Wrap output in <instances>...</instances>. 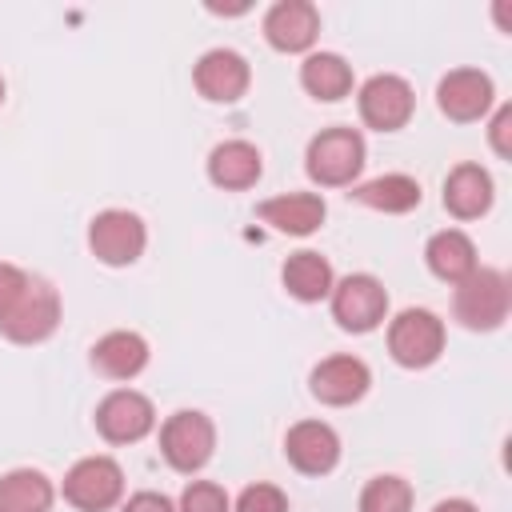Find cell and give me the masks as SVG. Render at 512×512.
Instances as JSON below:
<instances>
[{
    "mask_svg": "<svg viewBox=\"0 0 512 512\" xmlns=\"http://www.w3.org/2000/svg\"><path fill=\"white\" fill-rule=\"evenodd\" d=\"M304 168L324 188L352 184L360 176V168H364V136L356 128H324V132H316L308 140Z\"/></svg>",
    "mask_w": 512,
    "mask_h": 512,
    "instance_id": "1",
    "label": "cell"
},
{
    "mask_svg": "<svg viewBox=\"0 0 512 512\" xmlns=\"http://www.w3.org/2000/svg\"><path fill=\"white\" fill-rule=\"evenodd\" d=\"M508 300H512V292H508L504 272H496V268H476V272H468V276L456 284L452 312H456V320H460L464 328H472V332H492V328L504 324Z\"/></svg>",
    "mask_w": 512,
    "mask_h": 512,
    "instance_id": "2",
    "label": "cell"
},
{
    "mask_svg": "<svg viewBox=\"0 0 512 512\" xmlns=\"http://www.w3.org/2000/svg\"><path fill=\"white\" fill-rule=\"evenodd\" d=\"M212 448H216V428L204 412L196 408H184V412H172L160 428V452L164 460L176 468V472H196L212 460Z\"/></svg>",
    "mask_w": 512,
    "mask_h": 512,
    "instance_id": "3",
    "label": "cell"
},
{
    "mask_svg": "<svg viewBox=\"0 0 512 512\" xmlns=\"http://www.w3.org/2000/svg\"><path fill=\"white\" fill-rule=\"evenodd\" d=\"M56 324H60V296L40 276H32L24 296L8 308V316H0V332L16 344H40L56 332Z\"/></svg>",
    "mask_w": 512,
    "mask_h": 512,
    "instance_id": "4",
    "label": "cell"
},
{
    "mask_svg": "<svg viewBox=\"0 0 512 512\" xmlns=\"http://www.w3.org/2000/svg\"><path fill=\"white\" fill-rule=\"evenodd\" d=\"M444 348V324L428 308H404L388 324V352L404 368H428Z\"/></svg>",
    "mask_w": 512,
    "mask_h": 512,
    "instance_id": "5",
    "label": "cell"
},
{
    "mask_svg": "<svg viewBox=\"0 0 512 512\" xmlns=\"http://www.w3.org/2000/svg\"><path fill=\"white\" fill-rule=\"evenodd\" d=\"M120 492H124V472L112 456H84L64 476V500L80 512H104L120 500Z\"/></svg>",
    "mask_w": 512,
    "mask_h": 512,
    "instance_id": "6",
    "label": "cell"
},
{
    "mask_svg": "<svg viewBox=\"0 0 512 512\" xmlns=\"http://www.w3.org/2000/svg\"><path fill=\"white\" fill-rule=\"evenodd\" d=\"M332 316L344 332H372L388 312V292L376 276L352 272L340 284H332Z\"/></svg>",
    "mask_w": 512,
    "mask_h": 512,
    "instance_id": "7",
    "label": "cell"
},
{
    "mask_svg": "<svg viewBox=\"0 0 512 512\" xmlns=\"http://www.w3.org/2000/svg\"><path fill=\"white\" fill-rule=\"evenodd\" d=\"M144 244H148V232H144V220L136 212L108 208L88 224V248L96 252V260H104L112 268L140 260Z\"/></svg>",
    "mask_w": 512,
    "mask_h": 512,
    "instance_id": "8",
    "label": "cell"
},
{
    "mask_svg": "<svg viewBox=\"0 0 512 512\" xmlns=\"http://www.w3.org/2000/svg\"><path fill=\"white\" fill-rule=\"evenodd\" d=\"M356 104H360V120H364L368 128H376V132H396V128L408 124L416 96H412V84H408V80H400V76H392V72H380V76L364 80Z\"/></svg>",
    "mask_w": 512,
    "mask_h": 512,
    "instance_id": "9",
    "label": "cell"
},
{
    "mask_svg": "<svg viewBox=\"0 0 512 512\" xmlns=\"http://www.w3.org/2000/svg\"><path fill=\"white\" fill-rule=\"evenodd\" d=\"M152 424H156L152 400L132 392V388L108 392L100 400V408H96V428H100V436L108 444H136V440H144L152 432Z\"/></svg>",
    "mask_w": 512,
    "mask_h": 512,
    "instance_id": "10",
    "label": "cell"
},
{
    "mask_svg": "<svg viewBox=\"0 0 512 512\" xmlns=\"http://www.w3.org/2000/svg\"><path fill=\"white\" fill-rule=\"evenodd\" d=\"M192 80H196V88H200L204 100L232 104V100H240V96L248 92L252 72H248V60H244L240 52H232V48H212V52H204V56L196 60Z\"/></svg>",
    "mask_w": 512,
    "mask_h": 512,
    "instance_id": "11",
    "label": "cell"
},
{
    "mask_svg": "<svg viewBox=\"0 0 512 512\" xmlns=\"http://www.w3.org/2000/svg\"><path fill=\"white\" fill-rule=\"evenodd\" d=\"M372 384V372L364 360L356 356H328L312 368L308 376V388L320 404H332V408H344V404H356Z\"/></svg>",
    "mask_w": 512,
    "mask_h": 512,
    "instance_id": "12",
    "label": "cell"
},
{
    "mask_svg": "<svg viewBox=\"0 0 512 512\" xmlns=\"http://www.w3.org/2000/svg\"><path fill=\"white\" fill-rule=\"evenodd\" d=\"M284 456L292 460L296 472L304 476H324L340 460V436L324 420H300L284 436Z\"/></svg>",
    "mask_w": 512,
    "mask_h": 512,
    "instance_id": "13",
    "label": "cell"
},
{
    "mask_svg": "<svg viewBox=\"0 0 512 512\" xmlns=\"http://www.w3.org/2000/svg\"><path fill=\"white\" fill-rule=\"evenodd\" d=\"M436 104L448 120H480L488 108H492V80L480 72V68H456L440 80L436 88Z\"/></svg>",
    "mask_w": 512,
    "mask_h": 512,
    "instance_id": "14",
    "label": "cell"
},
{
    "mask_svg": "<svg viewBox=\"0 0 512 512\" xmlns=\"http://www.w3.org/2000/svg\"><path fill=\"white\" fill-rule=\"evenodd\" d=\"M320 32V12L308 0H280L264 16V36L276 52H304Z\"/></svg>",
    "mask_w": 512,
    "mask_h": 512,
    "instance_id": "15",
    "label": "cell"
},
{
    "mask_svg": "<svg viewBox=\"0 0 512 512\" xmlns=\"http://www.w3.org/2000/svg\"><path fill=\"white\" fill-rule=\"evenodd\" d=\"M256 216L264 224H272L276 232H288V236H308L324 224V200L316 192H284V196H272L256 208Z\"/></svg>",
    "mask_w": 512,
    "mask_h": 512,
    "instance_id": "16",
    "label": "cell"
},
{
    "mask_svg": "<svg viewBox=\"0 0 512 512\" xmlns=\"http://www.w3.org/2000/svg\"><path fill=\"white\" fill-rule=\"evenodd\" d=\"M444 208L456 220H476L492 208V176L480 164H456L444 180Z\"/></svg>",
    "mask_w": 512,
    "mask_h": 512,
    "instance_id": "17",
    "label": "cell"
},
{
    "mask_svg": "<svg viewBox=\"0 0 512 512\" xmlns=\"http://www.w3.org/2000/svg\"><path fill=\"white\" fill-rule=\"evenodd\" d=\"M260 152L248 144V140H224L208 152V180L216 188H228V192H240V188H252L260 180Z\"/></svg>",
    "mask_w": 512,
    "mask_h": 512,
    "instance_id": "18",
    "label": "cell"
},
{
    "mask_svg": "<svg viewBox=\"0 0 512 512\" xmlns=\"http://www.w3.org/2000/svg\"><path fill=\"white\" fill-rule=\"evenodd\" d=\"M148 364V344L136 332H108L92 344V368L108 380H132Z\"/></svg>",
    "mask_w": 512,
    "mask_h": 512,
    "instance_id": "19",
    "label": "cell"
},
{
    "mask_svg": "<svg viewBox=\"0 0 512 512\" xmlns=\"http://www.w3.org/2000/svg\"><path fill=\"white\" fill-rule=\"evenodd\" d=\"M424 260H428L432 276H440L448 284H460L468 272H476V248H472V240L460 228L436 232L428 240V248H424Z\"/></svg>",
    "mask_w": 512,
    "mask_h": 512,
    "instance_id": "20",
    "label": "cell"
},
{
    "mask_svg": "<svg viewBox=\"0 0 512 512\" xmlns=\"http://www.w3.org/2000/svg\"><path fill=\"white\" fill-rule=\"evenodd\" d=\"M52 496V480L36 468H16L0 476V512H48Z\"/></svg>",
    "mask_w": 512,
    "mask_h": 512,
    "instance_id": "21",
    "label": "cell"
},
{
    "mask_svg": "<svg viewBox=\"0 0 512 512\" xmlns=\"http://www.w3.org/2000/svg\"><path fill=\"white\" fill-rule=\"evenodd\" d=\"M284 288L296 296V300H304V304H312V300H324L328 292H332V264L320 256V252H292L288 260H284Z\"/></svg>",
    "mask_w": 512,
    "mask_h": 512,
    "instance_id": "22",
    "label": "cell"
},
{
    "mask_svg": "<svg viewBox=\"0 0 512 512\" xmlns=\"http://www.w3.org/2000/svg\"><path fill=\"white\" fill-rule=\"evenodd\" d=\"M300 84L316 96V100H340L352 92V68L344 56L336 52H312L300 64Z\"/></svg>",
    "mask_w": 512,
    "mask_h": 512,
    "instance_id": "23",
    "label": "cell"
},
{
    "mask_svg": "<svg viewBox=\"0 0 512 512\" xmlns=\"http://www.w3.org/2000/svg\"><path fill=\"white\" fill-rule=\"evenodd\" d=\"M352 196L364 208H376V212H412L420 204V184L404 172H388V176H376V180L360 184Z\"/></svg>",
    "mask_w": 512,
    "mask_h": 512,
    "instance_id": "24",
    "label": "cell"
},
{
    "mask_svg": "<svg viewBox=\"0 0 512 512\" xmlns=\"http://www.w3.org/2000/svg\"><path fill=\"white\" fill-rule=\"evenodd\" d=\"M360 512H412V488L400 476H372L360 492Z\"/></svg>",
    "mask_w": 512,
    "mask_h": 512,
    "instance_id": "25",
    "label": "cell"
},
{
    "mask_svg": "<svg viewBox=\"0 0 512 512\" xmlns=\"http://www.w3.org/2000/svg\"><path fill=\"white\" fill-rule=\"evenodd\" d=\"M180 512H232L228 492L212 480H192L180 496Z\"/></svg>",
    "mask_w": 512,
    "mask_h": 512,
    "instance_id": "26",
    "label": "cell"
},
{
    "mask_svg": "<svg viewBox=\"0 0 512 512\" xmlns=\"http://www.w3.org/2000/svg\"><path fill=\"white\" fill-rule=\"evenodd\" d=\"M236 512H288V500L276 484H248L236 500Z\"/></svg>",
    "mask_w": 512,
    "mask_h": 512,
    "instance_id": "27",
    "label": "cell"
},
{
    "mask_svg": "<svg viewBox=\"0 0 512 512\" xmlns=\"http://www.w3.org/2000/svg\"><path fill=\"white\" fill-rule=\"evenodd\" d=\"M28 272L24 268H16V264H0V316H8V308L24 296V288H28Z\"/></svg>",
    "mask_w": 512,
    "mask_h": 512,
    "instance_id": "28",
    "label": "cell"
},
{
    "mask_svg": "<svg viewBox=\"0 0 512 512\" xmlns=\"http://www.w3.org/2000/svg\"><path fill=\"white\" fill-rule=\"evenodd\" d=\"M508 136H512V108L504 104V108L492 116V128H488V140H492L496 156H504V160L512 156V140H508Z\"/></svg>",
    "mask_w": 512,
    "mask_h": 512,
    "instance_id": "29",
    "label": "cell"
},
{
    "mask_svg": "<svg viewBox=\"0 0 512 512\" xmlns=\"http://www.w3.org/2000/svg\"><path fill=\"white\" fill-rule=\"evenodd\" d=\"M124 512H176V508H172V500L160 496V492H136V496L124 504Z\"/></svg>",
    "mask_w": 512,
    "mask_h": 512,
    "instance_id": "30",
    "label": "cell"
},
{
    "mask_svg": "<svg viewBox=\"0 0 512 512\" xmlns=\"http://www.w3.org/2000/svg\"><path fill=\"white\" fill-rule=\"evenodd\" d=\"M432 512H480L472 500H440Z\"/></svg>",
    "mask_w": 512,
    "mask_h": 512,
    "instance_id": "31",
    "label": "cell"
},
{
    "mask_svg": "<svg viewBox=\"0 0 512 512\" xmlns=\"http://www.w3.org/2000/svg\"><path fill=\"white\" fill-rule=\"evenodd\" d=\"M0 100H4V80H0Z\"/></svg>",
    "mask_w": 512,
    "mask_h": 512,
    "instance_id": "32",
    "label": "cell"
}]
</instances>
